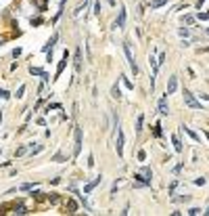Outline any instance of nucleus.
I'll return each instance as SVG.
<instances>
[{
  "instance_id": "a19ab883",
  "label": "nucleus",
  "mask_w": 209,
  "mask_h": 216,
  "mask_svg": "<svg viewBox=\"0 0 209 216\" xmlns=\"http://www.w3.org/2000/svg\"><path fill=\"white\" fill-rule=\"evenodd\" d=\"M0 122H2V116H0Z\"/></svg>"
},
{
  "instance_id": "1a4fd4ad",
  "label": "nucleus",
  "mask_w": 209,
  "mask_h": 216,
  "mask_svg": "<svg viewBox=\"0 0 209 216\" xmlns=\"http://www.w3.org/2000/svg\"><path fill=\"white\" fill-rule=\"evenodd\" d=\"M124 25H125V7H121L119 8V17L115 21V28H124Z\"/></svg>"
},
{
  "instance_id": "7c9ffc66",
  "label": "nucleus",
  "mask_w": 209,
  "mask_h": 216,
  "mask_svg": "<svg viewBox=\"0 0 209 216\" xmlns=\"http://www.w3.org/2000/svg\"><path fill=\"white\" fill-rule=\"evenodd\" d=\"M94 166V155H88V168Z\"/></svg>"
},
{
  "instance_id": "2eb2a0df",
  "label": "nucleus",
  "mask_w": 209,
  "mask_h": 216,
  "mask_svg": "<svg viewBox=\"0 0 209 216\" xmlns=\"http://www.w3.org/2000/svg\"><path fill=\"white\" fill-rule=\"evenodd\" d=\"M172 143H174V149H176V151H182V145H180V139H178V136H176V134H174V136H172Z\"/></svg>"
},
{
  "instance_id": "9b49d317",
  "label": "nucleus",
  "mask_w": 209,
  "mask_h": 216,
  "mask_svg": "<svg viewBox=\"0 0 209 216\" xmlns=\"http://www.w3.org/2000/svg\"><path fill=\"white\" fill-rule=\"evenodd\" d=\"M100 181H103V176H98V178H94V181H92V183H88V185L84 187V193H90V191H92V189H94V187H96V185H98V183H100Z\"/></svg>"
},
{
  "instance_id": "aec40b11",
  "label": "nucleus",
  "mask_w": 209,
  "mask_h": 216,
  "mask_svg": "<svg viewBox=\"0 0 209 216\" xmlns=\"http://www.w3.org/2000/svg\"><path fill=\"white\" fill-rule=\"evenodd\" d=\"M113 97H115V99H119V97H121V92H119V86H117V84H115V86H113Z\"/></svg>"
},
{
  "instance_id": "f3484780",
  "label": "nucleus",
  "mask_w": 209,
  "mask_h": 216,
  "mask_svg": "<svg viewBox=\"0 0 209 216\" xmlns=\"http://www.w3.org/2000/svg\"><path fill=\"white\" fill-rule=\"evenodd\" d=\"M142 120H144V116L140 113V116H138V120H136V132H140V130H142Z\"/></svg>"
},
{
  "instance_id": "bb28decb",
  "label": "nucleus",
  "mask_w": 209,
  "mask_h": 216,
  "mask_svg": "<svg viewBox=\"0 0 209 216\" xmlns=\"http://www.w3.org/2000/svg\"><path fill=\"white\" fill-rule=\"evenodd\" d=\"M155 136H161V124H155Z\"/></svg>"
},
{
  "instance_id": "c756f323",
  "label": "nucleus",
  "mask_w": 209,
  "mask_h": 216,
  "mask_svg": "<svg viewBox=\"0 0 209 216\" xmlns=\"http://www.w3.org/2000/svg\"><path fill=\"white\" fill-rule=\"evenodd\" d=\"M94 13L100 15V2H94Z\"/></svg>"
},
{
  "instance_id": "5701e85b",
  "label": "nucleus",
  "mask_w": 209,
  "mask_h": 216,
  "mask_svg": "<svg viewBox=\"0 0 209 216\" xmlns=\"http://www.w3.org/2000/svg\"><path fill=\"white\" fill-rule=\"evenodd\" d=\"M197 17H199L201 21H209V13H199Z\"/></svg>"
},
{
  "instance_id": "58836bf2",
  "label": "nucleus",
  "mask_w": 209,
  "mask_h": 216,
  "mask_svg": "<svg viewBox=\"0 0 209 216\" xmlns=\"http://www.w3.org/2000/svg\"><path fill=\"white\" fill-rule=\"evenodd\" d=\"M205 136H207V141H209V132H205Z\"/></svg>"
},
{
  "instance_id": "ddd939ff",
  "label": "nucleus",
  "mask_w": 209,
  "mask_h": 216,
  "mask_svg": "<svg viewBox=\"0 0 209 216\" xmlns=\"http://www.w3.org/2000/svg\"><path fill=\"white\" fill-rule=\"evenodd\" d=\"M15 214H19V216H23V214H27V208L23 206V203H19V206H15Z\"/></svg>"
},
{
  "instance_id": "a878e982",
  "label": "nucleus",
  "mask_w": 209,
  "mask_h": 216,
  "mask_svg": "<svg viewBox=\"0 0 209 216\" xmlns=\"http://www.w3.org/2000/svg\"><path fill=\"white\" fill-rule=\"evenodd\" d=\"M23 92H25V86H19V90H17V99L23 97Z\"/></svg>"
},
{
  "instance_id": "393cba45",
  "label": "nucleus",
  "mask_w": 209,
  "mask_h": 216,
  "mask_svg": "<svg viewBox=\"0 0 209 216\" xmlns=\"http://www.w3.org/2000/svg\"><path fill=\"white\" fill-rule=\"evenodd\" d=\"M124 84H125V88H130V90H132V88H134V84L130 82V80H128V78H124Z\"/></svg>"
},
{
  "instance_id": "4c0bfd02",
  "label": "nucleus",
  "mask_w": 209,
  "mask_h": 216,
  "mask_svg": "<svg viewBox=\"0 0 209 216\" xmlns=\"http://www.w3.org/2000/svg\"><path fill=\"white\" fill-rule=\"evenodd\" d=\"M201 97H203V99H207V101H209V95H201Z\"/></svg>"
},
{
  "instance_id": "dca6fc26",
  "label": "nucleus",
  "mask_w": 209,
  "mask_h": 216,
  "mask_svg": "<svg viewBox=\"0 0 209 216\" xmlns=\"http://www.w3.org/2000/svg\"><path fill=\"white\" fill-rule=\"evenodd\" d=\"M34 4L40 8V11H46V0H34Z\"/></svg>"
},
{
  "instance_id": "6e6552de",
  "label": "nucleus",
  "mask_w": 209,
  "mask_h": 216,
  "mask_svg": "<svg viewBox=\"0 0 209 216\" xmlns=\"http://www.w3.org/2000/svg\"><path fill=\"white\" fill-rule=\"evenodd\" d=\"M56 40H59V34H52V38H50V40H48V44L44 46V50L48 53V61H50V57H52V49H55Z\"/></svg>"
},
{
  "instance_id": "412c9836",
  "label": "nucleus",
  "mask_w": 209,
  "mask_h": 216,
  "mask_svg": "<svg viewBox=\"0 0 209 216\" xmlns=\"http://www.w3.org/2000/svg\"><path fill=\"white\" fill-rule=\"evenodd\" d=\"M27 153V147H19V149H17V157H21V155H25Z\"/></svg>"
},
{
  "instance_id": "b1692460",
  "label": "nucleus",
  "mask_w": 209,
  "mask_h": 216,
  "mask_svg": "<svg viewBox=\"0 0 209 216\" xmlns=\"http://www.w3.org/2000/svg\"><path fill=\"white\" fill-rule=\"evenodd\" d=\"M67 210H69V212H75V210H77L75 202H69V206H67Z\"/></svg>"
},
{
  "instance_id": "cd10ccee",
  "label": "nucleus",
  "mask_w": 209,
  "mask_h": 216,
  "mask_svg": "<svg viewBox=\"0 0 209 216\" xmlns=\"http://www.w3.org/2000/svg\"><path fill=\"white\" fill-rule=\"evenodd\" d=\"M188 214H190V216H197V214H201V210H199V208H192Z\"/></svg>"
},
{
  "instance_id": "9d476101",
  "label": "nucleus",
  "mask_w": 209,
  "mask_h": 216,
  "mask_svg": "<svg viewBox=\"0 0 209 216\" xmlns=\"http://www.w3.org/2000/svg\"><path fill=\"white\" fill-rule=\"evenodd\" d=\"M159 113H163V116H167L169 113V107H167V97H163L159 101Z\"/></svg>"
},
{
  "instance_id": "a211bd4d",
  "label": "nucleus",
  "mask_w": 209,
  "mask_h": 216,
  "mask_svg": "<svg viewBox=\"0 0 209 216\" xmlns=\"http://www.w3.org/2000/svg\"><path fill=\"white\" fill-rule=\"evenodd\" d=\"M48 202H50V203H59V202H61V197L56 195V193H50V195H48Z\"/></svg>"
},
{
  "instance_id": "2f4dec72",
  "label": "nucleus",
  "mask_w": 209,
  "mask_h": 216,
  "mask_svg": "<svg viewBox=\"0 0 209 216\" xmlns=\"http://www.w3.org/2000/svg\"><path fill=\"white\" fill-rule=\"evenodd\" d=\"M40 23H42V19H40V17H36V19H32V25H40Z\"/></svg>"
},
{
  "instance_id": "c85d7f7f",
  "label": "nucleus",
  "mask_w": 209,
  "mask_h": 216,
  "mask_svg": "<svg viewBox=\"0 0 209 216\" xmlns=\"http://www.w3.org/2000/svg\"><path fill=\"white\" fill-rule=\"evenodd\" d=\"M21 189H23V191H29V189H34V185H32V183H25Z\"/></svg>"
},
{
  "instance_id": "c9c22d12",
  "label": "nucleus",
  "mask_w": 209,
  "mask_h": 216,
  "mask_svg": "<svg viewBox=\"0 0 209 216\" xmlns=\"http://www.w3.org/2000/svg\"><path fill=\"white\" fill-rule=\"evenodd\" d=\"M180 36H184V38H186V36H188V29H186V28H182V29H180Z\"/></svg>"
},
{
  "instance_id": "423d86ee",
  "label": "nucleus",
  "mask_w": 209,
  "mask_h": 216,
  "mask_svg": "<svg viewBox=\"0 0 209 216\" xmlns=\"http://www.w3.org/2000/svg\"><path fill=\"white\" fill-rule=\"evenodd\" d=\"M117 155L124 157V132H121L119 126H117Z\"/></svg>"
},
{
  "instance_id": "473e14b6",
  "label": "nucleus",
  "mask_w": 209,
  "mask_h": 216,
  "mask_svg": "<svg viewBox=\"0 0 209 216\" xmlns=\"http://www.w3.org/2000/svg\"><path fill=\"white\" fill-rule=\"evenodd\" d=\"M144 157H146L144 151H138V160H140V162H144Z\"/></svg>"
},
{
  "instance_id": "f03ea898",
  "label": "nucleus",
  "mask_w": 209,
  "mask_h": 216,
  "mask_svg": "<svg viewBox=\"0 0 209 216\" xmlns=\"http://www.w3.org/2000/svg\"><path fill=\"white\" fill-rule=\"evenodd\" d=\"M151 176H153V172H151V168H142L140 170V174H136L134 178H138V185H148L151 183Z\"/></svg>"
},
{
  "instance_id": "4468645a",
  "label": "nucleus",
  "mask_w": 209,
  "mask_h": 216,
  "mask_svg": "<svg viewBox=\"0 0 209 216\" xmlns=\"http://www.w3.org/2000/svg\"><path fill=\"white\" fill-rule=\"evenodd\" d=\"M182 130H184V132H186V134H188V136H190L192 141H199V134H197V132H192L190 128H186V126H182Z\"/></svg>"
},
{
  "instance_id": "f704fd0d",
  "label": "nucleus",
  "mask_w": 209,
  "mask_h": 216,
  "mask_svg": "<svg viewBox=\"0 0 209 216\" xmlns=\"http://www.w3.org/2000/svg\"><path fill=\"white\" fill-rule=\"evenodd\" d=\"M0 97H2V99H8V97H11V95H8L7 90H0Z\"/></svg>"
},
{
  "instance_id": "72a5a7b5",
  "label": "nucleus",
  "mask_w": 209,
  "mask_h": 216,
  "mask_svg": "<svg viewBox=\"0 0 209 216\" xmlns=\"http://www.w3.org/2000/svg\"><path fill=\"white\" fill-rule=\"evenodd\" d=\"M184 21H186V23H192V21H195V17H190V15H186V17H184Z\"/></svg>"
},
{
  "instance_id": "ea45409f",
  "label": "nucleus",
  "mask_w": 209,
  "mask_h": 216,
  "mask_svg": "<svg viewBox=\"0 0 209 216\" xmlns=\"http://www.w3.org/2000/svg\"><path fill=\"white\" fill-rule=\"evenodd\" d=\"M205 214H209V208H207V212H205Z\"/></svg>"
},
{
  "instance_id": "7ed1b4c3",
  "label": "nucleus",
  "mask_w": 209,
  "mask_h": 216,
  "mask_svg": "<svg viewBox=\"0 0 209 216\" xmlns=\"http://www.w3.org/2000/svg\"><path fill=\"white\" fill-rule=\"evenodd\" d=\"M124 53H125V59H128V63H130V69H132V74L136 76V74H138V65H136V61H134L132 50H130V46H128V44L124 46Z\"/></svg>"
},
{
  "instance_id": "39448f33",
  "label": "nucleus",
  "mask_w": 209,
  "mask_h": 216,
  "mask_svg": "<svg viewBox=\"0 0 209 216\" xmlns=\"http://www.w3.org/2000/svg\"><path fill=\"white\" fill-rule=\"evenodd\" d=\"M176 88H178V76H172L169 82H167V88H165V95H174Z\"/></svg>"
},
{
  "instance_id": "20e7f679",
  "label": "nucleus",
  "mask_w": 209,
  "mask_h": 216,
  "mask_svg": "<svg viewBox=\"0 0 209 216\" xmlns=\"http://www.w3.org/2000/svg\"><path fill=\"white\" fill-rule=\"evenodd\" d=\"M82 151V128H75V149H73V155H80Z\"/></svg>"
},
{
  "instance_id": "e433bc0d",
  "label": "nucleus",
  "mask_w": 209,
  "mask_h": 216,
  "mask_svg": "<svg viewBox=\"0 0 209 216\" xmlns=\"http://www.w3.org/2000/svg\"><path fill=\"white\" fill-rule=\"evenodd\" d=\"M205 2H207V0H197V7L201 8V7H203V4H205Z\"/></svg>"
},
{
  "instance_id": "6ab92c4d",
  "label": "nucleus",
  "mask_w": 209,
  "mask_h": 216,
  "mask_svg": "<svg viewBox=\"0 0 209 216\" xmlns=\"http://www.w3.org/2000/svg\"><path fill=\"white\" fill-rule=\"evenodd\" d=\"M167 0H155V2H151V8H159V7H163Z\"/></svg>"
},
{
  "instance_id": "f257e3e1",
  "label": "nucleus",
  "mask_w": 209,
  "mask_h": 216,
  "mask_svg": "<svg viewBox=\"0 0 209 216\" xmlns=\"http://www.w3.org/2000/svg\"><path fill=\"white\" fill-rule=\"evenodd\" d=\"M184 103H186L188 107H190V109H201V111H203L201 101H197V99H195V95H192L190 90H186V88H184Z\"/></svg>"
},
{
  "instance_id": "4be33fe9",
  "label": "nucleus",
  "mask_w": 209,
  "mask_h": 216,
  "mask_svg": "<svg viewBox=\"0 0 209 216\" xmlns=\"http://www.w3.org/2000/svg\"><path fill=\"white\" fill-rule=\"evenodd\" d=\"M29 151H32V153H40V151H42V145H32V147H29Z\"/></svg>"
},
{
  "instance_id": "0eeeda50",
  "label": "nucleus",
  "mask_w": 209,
  "mask_h": 216,
  "mask_svg": "<svg viewBox=\"0 0 209 216\" xmlns=\"http://www.w3.org/2000/svg\"><path fill=\"white\" fill-rule=\"evenodd\" d=\"M67 61H69V53L65 50V53H63V59L59 61V67H56V78H59V76L63 74V69H65V65H67ZM56 78H55V80H56Z\"/></svg>"
},
{
  "instance_id": "f8f14e48",
  "label": "nucleus",
  "mask_w": 209,
  "mask_h": 216,
  "mask_svg": "<svg viewBox=\"0 0 209 216\" xmlns=\"http://www.w3.org/2000/svg\"><path fill=\"white\" fill-rule=\"evenodd\" d=\"M82 69V49L75 50V71Z\"/></svg>"
}]
</instances>
